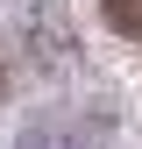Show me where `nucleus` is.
Instances as JSON below:
<instances>
[{"instance_id":"1","label":"nucleus","mask_w":142,"mask_h":149,"mask_svg":"<svg viewBox=\"0 0 142 149\" xmlns=\"http://www.w3.org/2000/svg\"><path fill=\"white\" fill-rule=\"evenodd\" d=\"M106 22L128 36V43H142V0H106Z\"/></svg>"}]
</instances>
